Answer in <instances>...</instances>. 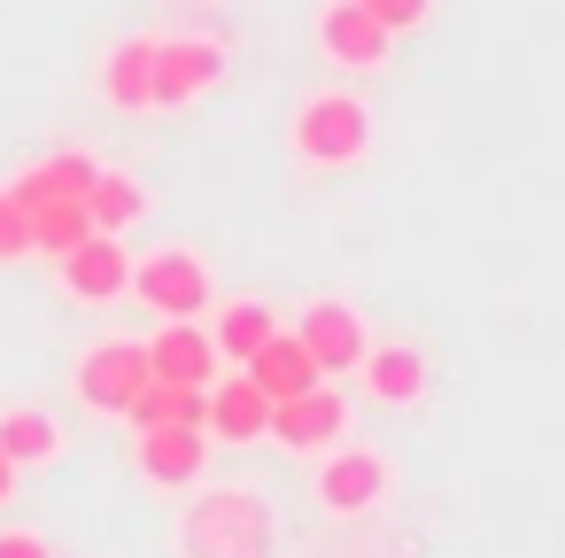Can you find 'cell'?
I'll use <instances>...</instances> for the list:
<instances>
[{"label": "cell", "mask_w": 565, "mask_h": 558, "mask_svg": "<svg viewBox=\"0 0 565 558\" xmlns=\"http://www.w3.org/2000/svg\"><path fill=\"white\" fill-rule=\"evenodd\" d=\"M271 535L279 519L256 488H210L186 504V527H179L186 558H271Z\"/></svg>", "instance_id": "obj_1"}, {"label": "cell", "mask_w": 565, "mask_h": 558, "mask_svg": "<svg viewBox=\"0 0 565 558\" xmlns=\"http://www.w3.org/2000/svg\"><path fill=\"white\" fill-rule=\"evenodd\" d=\"M295 156L310 171H349L372 156V109L356 94H310L295 109Z\"/></svg>", "instance_id": "obj_2"}, {"label": "cell", "mask_w": 565, "mask_h": 558, "mask_svg": "<svg viewBox=\"0 0 565 558\" xmlns=\"http://www.w3.org/2000/svg\"><path fill=\"white\" fill-rule=\"evenodd\" d=\"M125 295H140L156 318H202L210 310V264L194 249H156L148 264H132Z\"/></svg>", "instance_id": "obj_3"}, {"label": "cell", "mask_w": 565, "mask_h": 558, "mask_svg": "<svg viewBox=\"0 0 565 558\" xmlns=\"http://www.w3.org/2000/svg\"><path fill=\"white\" fill-rule=\"evenodd\" d=\"M148 341H94L78 357V403L86 411H125L140 388H148Z\"/></svg>", "instance_id": "obj_4"}, {"label": "cell", "mask_w": 565, "mask_h": 558, "mask_svg": "<svg viewBox=\"0 0 565 558\" xmlns=\"http://www.w3.org/2000/svg\"><path fill=\"white\" fill-rule=\"evenodd\" d=\"M387 496V457L380 450H356V442H333L326 465H318V512L333 519H356Z\"/></svg>", "instance_id": "obj_5"}, {"label": "cell", "mask_w": 565, "mask_h": 558, "mask_svg": "<svg viewBox=\"0 0 565 558\" xmlns=\"http://www.w3.org/2000/svg\"><path fill=\"white\" fill-rule=\"evenodd\" d=\"M341 434H349V396H341L333 380H318V388L271 403V442H287V450H333Z\"/></svg>", "instance_id": "obj_6"}, {"label": "cell", "mask_w": 565, "mask_h": 558, "mask_svg": "<svg viewBox=\"0 0 565 558\" xmlns=\"http://www.w3.org/2000/svg\"><path fill=\"white\" fill-rule=\"evenodd\" d=\"M225 78V55L210 40H156V109H186L194 94H210Z\"/></svg>", "instance_id": "obj_7"}, {"label": "cell", "mask_w": 565, "mask_h": 558, "mask_svg": "<svg viewBox=\"0 0 565 558\" xmlns=\"http://www.w3.org/2000/svg\"><path fill=\"white\" fill-rule=\"evenodd\" d=\"M295 341L318 357V372H356V365H364V349H372V341H364V318H356L341 295L310 303V310H302V326H295Z\"/></svg>", "instance_id": "obj_8"}, {"label": "cell", "mask_w": 565, "mask_h": 558, "mask_svg": "<svg viewBox=\"0 0 565 558\" xmlns=\"http://www.w3.org/2000/svg\"><path fill=\"white\" fill-rule=\"evenodd\" d=\"M132 465L163 488H194L202 465H210V434L202 427H140L132 434Z\"/></svg>", "instance_id": "obj_9"}, {"label": "cell", "mask_w": 565, "mask_h": 558, "mask_svg": "<svg viewBox=\"0 0 565 558\" xmlns=\"http://www.w3.org/2000/svg\"><path fill=\"white\" fill-rule=\"evenodd\" d=\"M148 372L179 380V388H210L217 380V341L202 318H163V334L148 341Z\"/></svg>", "instance_id": "obj_10"}, {"label": "cell", "mask_w": 565, "mask_h": 558, "mask_svg": "<svg viewBox=\"0 0 565 558\" xmlns=\"http://www.w3.org/2000/svg\"><path fill=\"white\" fill-rule=\"evenodd\" d=\"M318 48H326V63H341V71H380L395 40L356 9V0H326V9H318Z\"/></svg>", "instance_id": "obj_11"}, {"label": "cell", "mask_w": 565, "mask_h": 558, "mask_svg": "<svg viewBox=\"0 0 565 558\" xmlns=\"http://www.w3.org/2000/svg\"><path fill=\"white\" fill-rule=\"evenodd\" d=\"M63 264V287L78 295V303H117L125 287H132V256L117 249V233H86L71 256H55Z\"/></svg>", "instance_id": "obj_12"}, {"label": "cell", "mask_w": 565, "mask_h": 558, "mask_svg": "<svg viewBox=\"0 0 565 558\" xmlns=\"http://www.w3.org/2000/svg\"><path fill=\"white\" fill-rule=\"evenodd\" d=\"M202 434L210 442H264L271 434V403H264V388L248 380V372H225V380H210V419H202Z\"/></svg>", "instance_id": "obj_13"}, {"label": "cell", "mask_w": 565, "mask_h": 558, "mask_svg": "<svg viewBox=\"0 0 565 558\" xmlns=\"http://www.w3.org/2000/svg\"><path fill=\"white\" fill-rule=\"evenodd\" d=\"M241 372L264 388V403H287V396H302V388H318V380H326V372H318V357H310L287 326H279V334H271V341H264Z\"/></svg>", "instance_id": "obj_14"}, {"label": "cell", "mask_w": 565, "mask_h": 558, "mask_svg": "<svg viewBox=\"0 0 565 558\" xmlns=\"http://www.w3.org/2000/svg\"><path fill=\"white\" fill-rule=\"evenodd\" d=\"M94 171H102L94 156H78V148H63V156H47V164H32V171H24V179H17L9 194H17V210L32 218L40 202H86V187H94Z\"/></svg>", "instance_id": "obj_15"}, {"label": "cell", "mask_w": 565, "mask_h": 558, "mask_svg": "<svg viewBox=\"0 0 565 558\" xmlns=\"http://www.w3.org/2000/svg\"><path fill=\"white\" fill-rule=\"evenodd\" d=\"M356 372H364V396H380V403H418L426 396V357L411 341H372Z\"/></svg>", "instance_id": "obj_16"}, {"label": "cell", "mask_w": 565, "mask_h": 558, "mask_svg": "<svg viewBox=\"0 0 565 558\" xmlns=\"http://www.w3.org/2000/svg\"><path fill=\"white\" fill-rule=\"evenodd\" d=\"M156 40H117L102 63V102L109 109H156Z\"/></svg>", "instance_id": "obj_17"}, {"label": "cell", "mask_w": 565, "mask_h": 558, "mask_svg": "<svg viewBox=\"0 0 565 558\" xmlns=\"http://www.w3.org/2000/svg\"><path fill=\"white\" fill-rule=\"evenodd\" d=\"M132 434L140 427H202L210 419V388H179V380H148L132 403H125Z\"/></svg>", "instance_id": "obj_18"}, {"label": "cell", "mask_w": 565, "mask_h": 558, "mask_svg": "<svg viewBox=\"0 0 565 558\" xmlns=\"http://www.w3.org/2000/svg\"><path fill=\"white\" fill-rule=\"evenodd\" d=\"M271 334H279V310H271V303H225V310H217V326H210L217 365H248Z\"/></svg>", "instance_id": "obj_19"}, {"label": "cell", "mask_w": 565, "mask_h": 558, "mask_svg": "<svg viewBox=\"0 0 565 558\" xmlns=\"http://www.w3.org/2000/svg\"><path fill=\"white\" fill-rule=\"evenodd\" d=\"M0 457H9V465H47V457H63L55 411H0Z\"/></svg>", "instance_id": "obj_20"}, {"label": "cell", "mask_w": 565, "mask_h": 558, "mask_svg": "<svg viewBox=\"0 0 565 558\" xmlns=\"http://www.w3.org/2000/svg\"><path fill=\"white\" fill-rule=\"evenodd\" d=\"M140 210H148V187H140V179H125V171H94V187H86V218H94V233H125V225H140Z\"/></svg>", "instance_id": "obj_21"}, {"label": "cell", "mask_w": 565, "mask_h": 558, "mask_svg": "<svg viewBox=\"0 0 565 558\" xmlns=\"http://www.w3.org/2000/svg\"><path fill=\"white\" fill-rule=\"evenodd\" d=\"M86 233H94L86 202H40L32 210V256H71Z\"/></svg>", "instance_id": "obj_22"}, {"label": "cell", "mask_w": 565, "mask_h": 558, "mask_svg": "<svg viewBox=\"0 0 565 558\" xmlns=\"http://www.w3.org/2000/svg\"><path fill=\"white\" fill-rule=\"evenodd\" d=\"M356 9H364L387 40H403V32H418V24L434 17V0H356Z\"/></svg>", "instance_id": "obj_23"}, {"label": "cell", "mask_w": 565, "mask_h": 558, "mask_svg": "<svg viewBox=\"0 0 565 558\" xmlns=\"http://www.w3.org/2000/svg\"><path fill=\"white\" fill-rule=\"evenodd\" d=\"M17 256H32V218L17 210L9 187H0V264H17Z\"/></svg>", "instance_id": "obj_24"}, {"label": "cell", "mask_w": 565, "mask_h": 558, "mask_svg": "<svg viewBox=\"0 0 565 558\" xmlns=\"http://www.w3.org/2000/svg\"><path fill=\"white\" fill-rule=\"evenodd\" d=\"M0 558H55V550H47L32 527H9V535H0Z\"/></svg>", "instance_id": "obj_25"}, {"label": "cell", "mask_w": 565, "mask_h": 558, "mask_svg": "<svg viewBox=\"0 0 565 558\" xmlns=\"http://www.w3.org/2000/svg\"><path fill=\"white\" fill-rule=\"evenodd\" d=\"M9 496H17V465H9V457H0V504H9Z\"/></svg>", "instance_id": "obj_26"}]
</instances>
